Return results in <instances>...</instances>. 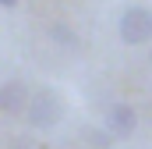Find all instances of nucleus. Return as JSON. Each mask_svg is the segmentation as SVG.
Returning a JSON list of instances; mask_svg holds the SVG:
<instances>
[{"label": "nucleus", "instance_id": "nucleus-3", "mask_svg": "<svg viewBox=\"0 0 152 149\" xmlns=\"http://www.w3.org/2000/svg\"><path fill=\"white\" fill-rule=\"evenodd\" d=\"M134 128H138V114H134L131 103H113V107L106 110V131H110L113 139L134 135Z\"/></svg>", "mask_w": 152, "mask_h": 149}, {"label": "nucleus", "instance_id": "nucleus-4", "mask_svg": "<svg viewBox=\"0 0 152 149\" xmlns=\"http://www.w3.org/2000/svg\"><path fill=\"white\" fill-rule=\"evenodd\" d=\"M28 96H32L28 85H25L21 78H11V82L0 85V110H4V114H25Z\"/></svg>", "mask_w": 152, "mask_h": 149}, {"label": "nucleus", "instance_id": "nucleus-1", "mask_svg": "<svg viewBox=\"0 0 152 149\" xmlns=\"http://www.w3.org/2000/svg\"><path fill=\"white\" fill-rule=\"evenodd\" d=\"M25 117H28V124H32V128L46 131V128H53V124L64 117V103H60V96H57L53 89H36V92L28 96Z\"/></svg>", "mask_w": 152, "mask_h": 149}, {"label": "nucleus", "instance_id": "nucleus-5", "mask_svg": "<svg viewBox=\"0 0 152 149\" xmlns=\"http://www.w3.org/2000/svg\"><path fill=\"white\" fill-rule=\"evenodd\" d=\"M50 36H53V43H64L67 50H78V36L67 29V25H53V29H50Z\"/></svg>", "mask_w": 152, "mask_h": 149}, {"label": "nucleus", "instance_id": "nucleus-2", "mask_svg": "<svg viewBox=\"0 0 152 149\" xmlns=\"http://www.w3.org/2000/svg\"><path fill=\"white\" fill-rule=\"evenodd\" d=\"M117 32L120 39L127 43V46H142V43H149L152 39V11L149 7H127L124 14H120V21H117Z\"/></svg>", "mask_w": 152, "mask_h": 149}, {"label": "nucleus", "instance_id": "nucleus-6", "mask_svg": "<svg viewBox=\"0 0 152 149\" xmlns=\"http://www.w3.org/2000/svg\"><path fill=\"white\" fill-rule=\"evenodd\" d=\"M14 4H18V0H0V7H14Z\"/></svg>", "mask_w": 152, "mask_h": 149}]
</instances>
